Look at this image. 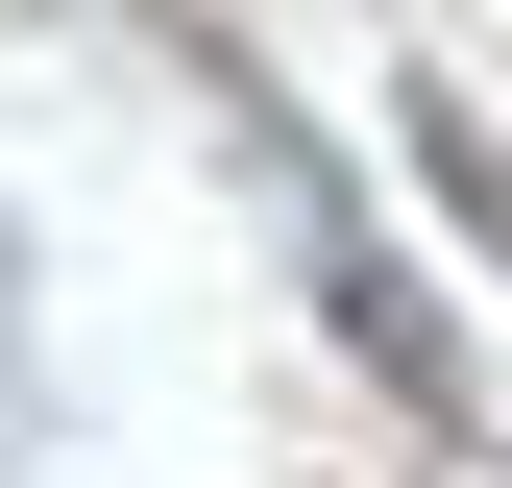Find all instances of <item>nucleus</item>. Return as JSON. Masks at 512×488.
Masks as SVG:
<instances>
[{
  "instance_id": "nucleus-2",
  "label": "nucleus",
  "mask_w": 512,
  "mask_h": 488,
  "mask_svg": "<svg viewBox=\"0 0 512 488\" xmlns=\"http://www.w3.org/2000/svg\"><path fill=\"white\" fill-rule=\"evenodd\" d=\"M391 122H415V171H439V196H464V244L512 269V147H488V98H464V74H415Z\"/></svg>"
},
{
  "instance_id": "nucleus-1",
  "label": "nucleus",
  "mask_w": 512,
  "mask_h": 488,
  "mask_svg": "<svg viewBox=\"0 0 512 488\" xmlns=\"http://www.w3.org/2000/svg\"><path fill=\"white\" fill-rule=\"evenodd\" d=\"M196 74H220V49H196ZM220 98H244V74H220ZM244 122H269V98H244ZM269 171H293V269H317V318L366 342V391H391V415H488V391H464V318H439V293L391 269V220H366L342 171L293 147V122H269Z\"/></svg>"
}]
</instances>
